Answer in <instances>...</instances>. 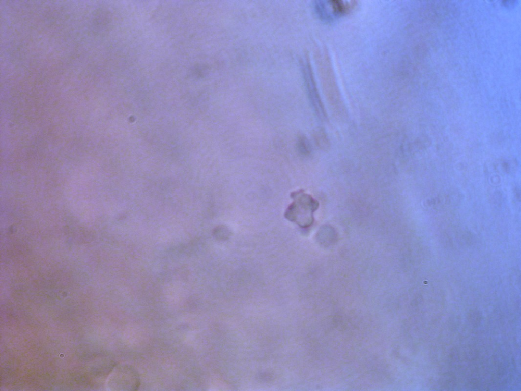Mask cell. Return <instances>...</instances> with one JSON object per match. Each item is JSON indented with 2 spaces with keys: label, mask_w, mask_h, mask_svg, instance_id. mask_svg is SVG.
<instances>
[{
  "label": "cell",
  "mask_w": 521,
  "mask_h": 391,
  "mask_svg": "<svg viewBox=\"0 0 521 391\" xmlns=\"http://www.w3.org/2000/svg\"><path fill=\"white\" fill-rule=\"evenodd\" d=\"M348 7L343 1H319L314 4V9L319 18L327 22L334 20L346 13Z\"/></svg>",
  "instance_id": "cell-3"
},
{
  "label": "cell",
  "mask_w": 521,
  "mask_h": 391,
  "mask_svg": "<svg viewBox=\"0 0 521 391\" xmlns=\"http://www.w3.org/2000/svg\"><path fill=\"white\" fill-rule=\"evenodd\" d=\"M140 384L139 373L133 366L128 364L115 366L107 381V387L110 390L135 391L138 389Z\"/></svg>",
  "instance_id": "cell-2"
},
{
  "label": "cell",
  "mask_w": 521,
  "mask_h": 391,
  "mask_svg": "<svg viewBox=\"0 0 521 391\" xmlns=\"http://www.w3.org/2000/svg\"><path fill=\"white\" fill-rule=\"evenodd\" d=\"M294 201L286 210L284 216L302 228H307L313 222V213L318 208L319 202L311 196L303 191L292 193Z\"/></svg>",
  "instance_id": "cell-1"
},
{
  "label": "cell",
  "mask_w": 521,
  "mask_h": 391,
  "mask_svg": "<svg viewBox=\"0 0 521 391\" xmlns=\"http://www.w3.org/2000/svg\"><path fill=\"white\" fill-rule=\"evenodd\" d=\"M297 148L301 154L309 155L311 152V147L308 139L304 136H300L297 141Z\"/></svg>",
  "instance_id": "cell-5"
},
{
  "label": "cell",
  "mask_w": 521,
  "mask_h": 391,
  "mask_svg": "<svg viewBox=\"0 0 521 391\" xmlns=\"http://www.w3.org/2000/svg\"><path fill=\"white\" fill-rule=\"evenodd\" d=\"M301 66L311 102L319 117L324 119L326 114L316 88L310 65L306 60H304L301 62Z\"/></svg>",
  "instance_id": "cell-4"
}]
</instances>
